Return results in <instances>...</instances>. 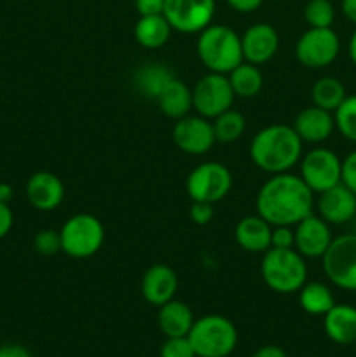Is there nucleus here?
Segmentation results:
<instances>
[{
    "label": "nucleus",
    "instance_id": "nucleus-1",
    "mask_svg": "<svg viewBox=\"0 0 356 357\" xmlns=\"http://www.w3.org/2000/svg\"><path fill=\"white\" fill-rule=\"evenodd\" d=\"M255 206L257 215L272 227H293L313 213L314 192L300 176L279 173L262 185Z\"/></svg>",
    "mask_w": 356,
    "mask_h": 357
},
{
    "label": "nucleus",
    "instance_id": "nucleus-2",
    "mask_svg": "<svg viewBox=\"0 0 356 357\" xmlns=\"http://www.w3.org/2000/svg\"><path fill=\"white\" fill-rule=\"evenodd\" d=\"M302 143L290 126H267L251 139L250 157L255 166L265 173H288L302 157Z\"/></svg>",
    "mask_w": 356,
    "mask_h": 357
},
{
    "label": "nucleus",
    "instance_id": "nucleus-3",
    "mask_svg": "<svg viewBox=\"0 0 356 357\" xmlns=\"http://www.w3.org/2000/svg\"><path fill=\"white\" fill-rule=\"evenodd\" d=\"M198 56L209 72L227 75L244 61L241 37L225 24H209L199 31Z\"/></svg>",
    "mask_w": 356,
    "mask_h": 357
},
{
    "label": "nucleus",
    "instance_id": "nucleus-4",
    "mask_svg": "<svg viewBox=\"0 0 356 357\" xmlns=\"http://www.w3.org/2000/svg\"><path fill=\"white\" fill-rule=\"evenodd\" d=\"M262 279L272 291L290 295L299 293L307 281V265L297 250H278L271 248L265 251L260 265Z\"/></svg>",
    "mask_w": 356,
    "mask_h": 357
},
{
    "label": "nucleus",
    "instance_id": "nucleus-5",
    "mask_svg": "<svg viewBox=\"0 0 356 357\" xmlns=\"http://www.w3.org/2000/svg\"><path fill=\"white\" fill-rule=\"evenodd\" d=\"M195 357H229L237 345L234 323L218 314L199 317L187 335Z\"/></svg>",
    "mask_w": 356,
    "mask_h": 357
},
{
    "label": "nucleus",
    "instance_id": "nucleus-6",
    "mask_svg": "<svg viewBox=\"0 0 356 357\" xmlns=\"http://www.w3.org/2000/svg\"><path fill=\"white\" fill-rule=\"evenodd\" d=\"M61 251L72 258H89L103 246L105 229L96 216L89 213L73 215L59 230Z\"/></svg>",
    "mask_w": 356,
    "mask_h": 357
},
{
    "label": "nucleus",
    "instance_id": "nucleus-7",
    "mask_svg": "<svg viewBox=\"0 0 356 357\" xmlns=\"http://www.w3.org/2000/svg\"><path fill=\"white\" fill-rule=\"evenodd\" d=\"M323 271L328 281L346 291H356V234L332 241L323 255Z\"/></svg>",
    "mask_w": 356,
    "mask_h": 357
},
{
    "label": "nucleus",
    "instance_id": "nucleus-8",
    "mask_svg": "<svg viewBox=\"0 0 356 357\" xmlns=\"http://www.w3.org/2000/svg\"><path fill=\"white\" fill-rule=\"evenodd\" d=\"M232 188V174L223 164L205 162L191 171L187 178V194L192 202L222 201Z\"/></svg>",
    "mask_w": 356,
    "mask_h": 357
},
{
    "label": "nucleus",
    "instance_id": "nucleus-9",
    "mask_svg": "<svg viewBox=\"0 0 356 357\" xmlns=\"http://www.w3.org/2000/svg\"><path fill=\"white\" fill-rule=\"evenodd\" d=\"M234 91L223 73L209 72L192 89V108L205 119H215L232 107Z\"/></svg>",
    "mask_w": 356,
    "mask_h": 357
},
{
    "label": "nucleus",
    "instance_id": "nucleus-10",
    "mask_svg": "<svg viewBox=\"0 0 356 357\" xmlns=\"http://www.w3.org/2000/svg\"><path fill=\"white\" fill-rule=\"evenodd\" d=\"M341 51L339 35L332 28H309L300 35L295 45V56L306 68L318 70L332 65Z\"/></svg>",
    "mask_w": 356,
    "mask_h": 357
},
{
    "label": "nucleus",
    "instance_id": "nucleus-11",
    "mask_svg": "<svg viewBox=\"0 0 356 357\" xmlns=\"http://www.w3.org/2000/svg\"><path fill=\"white\" fill-rule=\"evenodd\" d=\"M342 160L330 149H314L300 160V178L314 192L328 190L341 183Z\"/></svg>",
    "mask_w": 356,
    "mask_h": 357
},
{
    "label": "nucleus",
    "instance_id": "nucleus-12",
    "mask_svg": "<svg viewBox=\"0 0 356 357\" xmlns=\"http://www.w3.org/2000/svg\"><path fill=\"white\" fill-rule=\"evenodd\" d=\"M164 17L180 33H199L212 24L215 0H164Z\"/></svg>",
    "mask_w": 356,
    "mask_h": 357
},
{
    "label": "nucleus",
    "instance_id": "nucleus-13",
    "mask_svg": "<svg viewBox=\"0 0 356 357\" xmlns=\"http://www.w3.org/2000/svg\"><path fill=\"white\" fill-rule=\"evenodd\" d=\"M173 142L188 155H202L216 142L213 124L201 115H185L175 124Z\"/></svg>",
    "mask_w": 356,
    "mask_h": 357
},
{
    "label": "nucleus",
    "instance_id": "nucleus-14",
    "mask_svg": "<svg viewBox=\"0 0 356 357\" xmlns=\"http://www.w3.org/2000/svg\"><path fill=\"white\" fill-rule=\"evenodd\" d=\"M295 248L304 258H321L332 244L330 225L321 216L311 213L295 225Z\"/></svg>",
    "mask_w": 356,
    "mask_h": 357
},
{
    "label": "nucleus",
    "instance_id": "nucleus-15",
    "mask_svg": "<svg viewBox=\"0 0 356 357\" xmlns=\"http://www.w3.org/2000/svg\"><path fill=\"white\" fill-rule=\"evenodd\" d=\"M279 35L274 26L267 23L251 24L243 35H241V49H243V59L251 65H264L272 56L278 52Z\"/></svg>",
    "mask_w": 356,
    "mask_h": 357
},
{
    "label": "nucleus",
    "instance_id": "nucleus-16",
    "mask_svg": "<svg viewBox=\"0 0 356 357\" xmlns=\"http://www.w3.org/2000/svg\"><path fill=\"white\" fill-rule=\"evenodd\" d=\"M318 213L328 225H342L356 216V194L344 183L321 192L318 199Z\"/></svg>",
    "mask_w": 356,
    "mask_h": 357
},
{
    "label": "nucleus",
    "instance_id": "nucleus-17",
    "mask_svg": "<svg viewBox=\"0 0 356 357\" xmlns=\"http://www.w3.org/2000/svg\"><path fill=\"white\" fill-rule=\"evenodd\" d=\"M27 197L38 211H52L63 202L65 187L56 174L49 171H38L28 178Z\"/></svg>",
    "mask_w": 356,
    "mask_h": 357
},
{
    "label": "nucleus",
    "instance_id": "nucleus-18",
    "mask_svg": "<svg viewBox=\"0 0 356 357\" xmlns=\"http://www.w3.org/2000/svg\"><path fill=\"white\" fill-rule=\"evenodd\" d=\"M178 289V278L168 265H152L142 279V295L150 305L161 307L175 298Z\"/></svg>",
    "mask_w": 356,
    "mask_h": 357
},
{
    "label": "nucleus",
    "instance_id": "nucleus-19",
    "mask_svg": "<svg viewBox=\"0 0 356 357\" xmlns=\"http://www.w3.org/2000/svg\"><path fill=\"white\" fill-rule=\"evenodd\" d=\"M299 138L306 143H321L332 136L335 129L334 114L320 107H307L295 117L292 126Z\"/></svg>",
    "mask_w": 356,
    "mask_h": 357
},
{
    "label": "nucleus",
    "instance_id": "nucleus-20",
    "mask_svg": "<svg viewBox=\"0 0 356 357\" xmlns=\"http://www.w3.org/2000/svg\"><path fill=\"white\" fill-rule=\"evenodd\" d=\"M271 223L265 222L262 216L251 215L239 220L234 236H236L237 244L248 253H265L271 250Z\"/></svg>",
    "mask_w": 356,
    "mask_h": 357
},
{
    "label": "nucleus",
    "instance_id": "nucleus-21",
    "mask_svg": "<svg viewBox=\"0 0 356 357\" xmlns=\"http://www.w3.org/2000/svg\"><path fill=\"white\" fill-rule=\"evenodd\" d=\"M323 328L334 344L351 345L356 342V309L344 303H335L323 316Z\"/></svg>",
    "mask_w": 356,
    "mask_h": 357
},
{
    "label": "nucleus",
    "instance_id": "nucleus-22",
    "mask_svg": "<svg viewBox=\"0 0 356 357\" xmlns=\"http://www.w3.org/2000/svg\"><path fill=\"white\" fill-rule=\"evenodd\" d=\"M194 321L191 307L175 298L161 305L159 314H157V324L166 338L187 337Z\"/></svg>",
    "mask_w": 356,
    "mask_h": 357
},
{
    "label": "nucleus",
    "instance_id": "nucleus-23",
    "mask_svg": "<svg viewBox=\"0 0 356 357\" xmlns=\"http://www.w3.org/2000/svg\"><path fill=\"white\" fill-rule=\"evenodd\" d=\"M161 112L171 119H181L188 115L192 108V91L188 89L187 84L178 79H170L166 86L161 89L156 98Z\"/></svg>",
    "mask_w": 356,
    "mask_h": 357
},
{
    "label": "nucleus",
    "instance_id": "nucleus-24",
    "mask_svg": "<svg viewBox=\"0 0 356 357\" xmlns=\"http://www.w3.org/2000/svg\"><path fill=\"white\" fill-rule=\"evenodd\" d=\"M173 31L171 24L164 17V14H154V16H140L135 24V38L142 47L157 49L163 47Z\"/></svg>",
    "mask_w": 356,
    "mask_h": 357
},
{
    "label": "nucleus",
    "instance_id": "nucleus-25",
    "mask_svg": "<svg viewBox=\"0 0 356 357\" xmlns=\"http://www.w3.org/2000/svg\"><path fill=\"white\" fill-rule=\"evenodd\" d=\"M299 303L309 316H325L335 305V298L323 282H306L299 289Z\"/></svg>",
    "mask_w": 356,
    "mask_h": 357
},
{
    "label": "nucleus",
    "instance_id": "nucleus-26",
    "mask_svg": "<svg viewBox=\"0 0 356 357\" xmlns=\"http://www.w3.org/2000/svg\"><path fill=\"white\" fill-rule=\"evenodd\" d=\"M230 87H232L234 94L239 98H253L260 93L262 86H264V75L258 70L257 65L243 61L237 65L230 73H227Z\"/></svg>",
    "mask_w": 356,
    "mask_h": 357
},
{
    "label": "nucleus",
    "instance_id": "nucleus-27",
    "mask_svg": "<svg viewBox=\"0 0 356 357\" xmlns=\"http://www.w3.org/2000/svg\"><path fill=\"white\" fill-rule=\"evenodd\" d=\"M346 96L348 94H346L344 84L335 77H321L313 84V89H311V100L314 107H320L332 114L341 107Z\"/></svg>",
    "mask_w": 356,
    "mask_h": 357
},
{
    "label": "nucleus",
    "instance_id": "nucleus-28",
    "mask_svg": "<svg viewBox=\"0 0 356 357\" xmlns=\"http://www.w3.org/2000/svg\"><path fill=\"white\" fill-rule=\"evenodd\" d=\"M213 131H215L216 142L220 143H232L243 136L244 129H246V121H244L243 114L232 110H225L220 114L218 117L213 119Z\"/></svg>",
    "mask_w": 356,
    "mask_h": 357
},
{
    "label": "nucleus",
    "instance_id": "nucleus-29",
    "mask_svg": "<svg viewBox=\"0 0 356 357\" xmlns=\"http://www.w3.org/2000/svg\"><path fill=\"white\" fill-rule=\"evenodd\" d=\"M170 79H173L170 72H168L164 66L161 65H145L143 68L138 70L136 73V86L140 87L143 94L147 96H152L154 100L157 98V94L161 93L166 82Z\"/></svg>",
    "mask_w": 356,
    "mask_h": 357
},
{
    "label": "nucleus",
    "instance_id": "nucleus-30",
    "mask_svg": "<svg viewBox=\"0 0 356 357\" xmlns=\"http://www.w3.org/2000/svg\"><path fill=\"white\" fill-rule=\"evenodd\" d=\"M335 128L349 142L356 143V94L346 96L341 107L334 112Z\"/></svg>",
    "mask_w": 356,
    "mask_h": 357
},
{
    "label": "nucleus",
    "instance_id": "nucleus-31",
    "mask_svg": "<svg viewBox=\"0 0 356 357\" xmlns=\"http://www.w3.org/2000/svg\"><path fill=\"white\" fill-rule=\"evenodd\" d=\"M304 20L309 28H332L335 9L330 0H309L304 7Z\"/></svg>",
    "mask_w": 356,
    "mask_h": 357
},
{
    "label": "nucleus",
    "instance_id": "nucleus-32",
    "mask_svg": "<svg viewBox=\"0 0 356 357\" xmlns=\"http://www.w3.org/2000/svg\"><path fill=\"white\" fill-rule=\"evenodd\" d=\"M34 246L35 250H37V253L51 257V255H56L58 251H61V236H59L58 230H40V232L35 236Z\"/></svg>",
    "mask_w": 356,
    "mask_h": 357
},
{
    "label": "nucleus",
    "instance_id": "nucleus-33",
    "mask_svg": "<svg viewBox=\"0 0 356 357\" xmlns=\"http://www.w3.org/2000/svg\"><path fill=\"white\" fill-rule=\"evenodd\" d=\"M159 357H195V352L187 337H175L161 345Z\"/></svg>",
    "mask_w": 356,
    "mask_h": 357
},
{
    "label": "nucleus",
    "instance_id": "nucleus-34",
    "mask_svg": "<svg viewBox=\"0 0 356 357\" xmlns=\"http://www.w3.org/2000/svg\"><path fill=\"white\" fill-rule=\"evenodd\" d=\"M295 244V232L286 225L272 227L271 234V248H278V250H290Z\"/></svg>",
    "mask_w": 356,
    "mask_h": 357
},
{
    "label": "nucleus",
    "instance_id": "nucleus-35",
    "mask_svg": "<svg viewBox=\"0 0 356 357\" xmlns=\"http://www.w3.org/2000/svg\"><path fill=\"white\" fill-rule=\"evenodd\" d=\"M341 183L356 194V150H353L344 160H342V176Z\"/></svg>",
    "mask_w": 356,
    "mask_h": 357
},
{
    "label": "nucleus",
    "instance_id": "nucleus-36",
    "mask_svg": "<svg viewBox=\"0 0 356 357\" xmlns=\"http://www.w3.org/2000/svg\"><path fill=\"white\" fill-rule=\"evenodd\" d=\"M213 215L215 211H213V204L209 202H192V208L188 211V216L195 225H208L213 220Z\"/></svg>",
    "mask_w": 356,
    "mask_h": 357
},
{
    "label": "nucleus",
    "instance_id": "nucleus-37",
    "mask_svg": "<svg viewBox=\"0 0 356 357\" xmlns=\"http://www.w3.org/2000/svg\"><path fill=\"white\" fill-rule=\"evenodd\" d=\"M135 7L140 16H154L163 14L164 0H135Z\"/></svg>",
    "mask_w": 356,
    "mask_h": 357
},
{
    "label": "nucleus",
    "instance_id": "nucleus-38",
    "mask_svg": "<svg viewBox=\"0 0 356 357\" xmlns=\"http://www.w3.org/2000/svg\"><path fill=\"white\" fill-rule=\"evenodd\" d=\"M13 223H14V215L13 211H10L9 204L0 202V239H3V237L10 232Z\"/></svg>",
    "mask_w": 356,
    "mask_h": 357
},
{
    "label": "nucleus",
    "instance_id": "nucleus-39",
    "mask_svg": "<svg viewBox=\"0 0 356 357\" xmlns=\"http://www.w3.org/2000/svg\"><path fill=\"white\" fill-rule=\"evenodd\" d=\"M227 3H229L234 10H237V13L246 14L257 10L258 7L264 3V0H227Z\"/></svg>",
    "mask_w": 356,
    "mask_h": 357
},
{
    "label": "nucleus",
    "instance_id": "nucleus-40",
    "mask_svg": "<svg viewBox=\"0 0 356 357\" xmlns=\"http://www.w3.org/2000/svg\"><path fill=\"white\" fill-rule=\"evenodd\" d=\"M0 357H31L24 347L16 344H7L0 347Z\"/></svg>",
    "mask_w": 356,
    "mask_h": 357
},
{
    "label": "nucleus",
    "instance_id": "nucleus-41",
    "mask_svg": "<svg viewBox=\"0 0 356 357\" xmlns=\"http://www.w3.org/2000/svg\"><path fill=\"white\" fill-rule=\"evenodd\" d=\"M253 357H288L286 352L278 345H264L255 352Z\"/></svg>",
    "mask_w": 356,
    "mask_h": 357
},
{
    "label": "nucleus",
    "instance_id": "nucleus-42",
    "mask_svg": "<svg viewBox=\"0 0 356 357\" xmlns=\"http://www.w3.org/2000/svg\"><path fill=\"white\" fill-rule=\"evenodd\" d=\"M341 7L344 16L356 24V0H342Z\"/></svg>",
    "mask_w": 356,
    "mask_h": 357
},
{
    "label": "nucleus",
    "instance_id": "nucleus-43",
    "mask_svg": "<svg viewBox=\"0 0 356 357\" xmlns=\"http://www.w3.org/2000/svg\"><path fill=\"white\" fill-rule=\"evenodd\" d=\"M13 197H14L13 187H10L9 183H3V181H0V202H3V204H9L10 199Z\"/></svg>",
    "mask_w": 356,
    "mask_h": 357
},
{
    "label": "nucleus",
    "instance_id": "nucleus-44",
    "mask_svg": "<svg viewBox=\"0 0 356 357\" xmlns=\"http://www.w3.org/2000/svg\"><path fill=\"white\" fill-rule=\"evenodd\" d=\"M348 51H349V58H351L353 65L356 66V30H355V33L351 35V38H349Z\"/></svg>",
    "mask_w": 356,
    "mask_h": 357
},
{
    "label": "nucleus",
    "instance_id": "nucleus-45",
    "mask_svg": "<svg viewBox=\"0 0 356 357\" xmlns=\"http://www.w3.org/2000/svg\"><path fill=\"white\" fill-rule=\"evenodd\" d=\"M229 357H230V356H229Z\"/></svg>",
    "mask_w": 356,
    "mask_h": 357
}]
</instances>
